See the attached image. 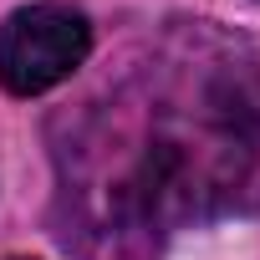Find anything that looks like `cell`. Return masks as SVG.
Returning a JSON list of instances; mask_svg holds the SVG:
<instances>
[{
	"label": "cell",
	"instance_id": "obj_1",
	"mask_svg": "<svg viewBox=\"0 0 260 260\" xmlns=\"http://www.w3.org/2000/svg\"><path fill=\"white\" fill-rule=\"evenodd\" d=\"M92 51V26L72 6H26L0 31V82L16 97H36L67 82Z\"/></svg>",
	"mask_w": 260,
	"mask_h": 260
}]
</instances>
